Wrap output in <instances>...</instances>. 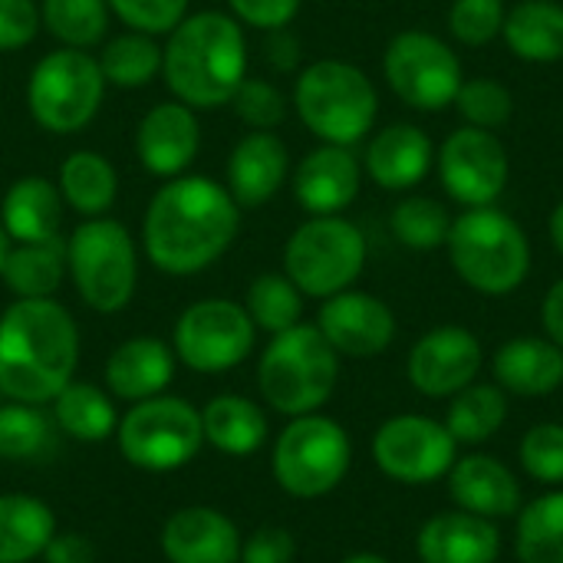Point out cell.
Here are the masks:
<instances>
[{"instance_id":"obj_1","label":"cell","mask_w":563,"mask_h":563,"mask_svg":"<svg viewBox=\"0 0 563 563\" xmlns=\"http://www.w3.org/2000/svg\"><path fill=\"white\" fill-rule=\"evenodd\" d=\"M238 231L241 208L224 185L205 175H178L148 198L142 247L162 274L191 277L218 264Z\"/></svg>"},{"instance_id":"obj_2","label":"cell","mask_w":563,"mask_h":563,"mask_svg":"<svg viewBox=\"0 0 563 563\" xmlns=\"http://www.w3.org/2000/svg\"><path fill=\"white\" fill-rule=\"evenodd\" d=\"M79 327L53 297L16 300L0 317V393L13 402H53L76 376Z\"/></svg>"},{"instance_id":"obj_3","label":"cell","mask_w":563,"mask_h":563,"mask_svg":"<svg viewBox=\"0 0 563 563\" xmlns=\"http://www.w3.org/2000/svg\"><path fill=\"white\" fill-rule=\"evenodd\" d=\"M162 76L172 96L191 109L231 106L247 79L244 26L221 10L185 16L162 46Z\"/></svg>"},{"instance_id":"obj_4","label":"cell","mask_w":563,"mask_h":563,"mask_svg":"<svg viewBox=\"0 0 563 563\" xmlns=\"http://www.w3.org/2000/svg\"><path fill=\"white\" fill-rule=\"evenodd\" d=\"M445 251L462 284L482 297H508L531 274L528 231L498 205L455 214Z\"/></svg>"},{"instance_id":"obj_5","label":"cell","mask_w":563,"mask_h":563,"mask_svg":"<svg viewBox=\"0 0 563 563\" xmlns=\"http://www.w3.org/2000/svg\"><path fill=\"white\" fill-rule=\"evenodd\" d=\"M340 379V353L317 323H297L271 336L257 363V389L280 416H310L323 409Z\"/></svg>"},{"instance_id":"obj_6","label":"cell","mask_w":563,"mask_h":563,"mask_svg":"<svg viewBox=\"0 0 563 563\" xmlns=\"http://www.w3.org/2000/svg\"><path fill=\"white\" fill-rule=\"evenodd\" d=\"M294 112L323 145L363 142L379 115L373 79L346 59H317L294 82Z\"/></svg>"},{"instance_id":"obj_7","label":"cell","mask_w":563,"mask_h":563,"mask_svg":"<svg viewBox=\"0 0 563 563\" xmlns=\"http://www.w3.org/2000/svg\"><path fill=\"white\" fill-rule=\"evenodd\" d=\"M66 277L89 310H125L139 284V251L129 228L109 214L82 218L66 238Z\"/></svg>"},{"instance_id":"obj_8","label":"cell","mask_w":563,"mask_h":563,"mask_svg":"<svg viewBox=\"0 0 563 563\" xmlns=\"http://www.w3.org/2000/svg\"><path fill=\"white\" fill-rule=\"evenodd\" d=\"M366 238L343 214L307 218L284 244V274L303 297L327 300L350 290L366 271Z\"/></svg>"},{"instance_id":"obj_9","label":"cell","mask_w":563,"mask_h":563,"mask_svg":"<svg viewBox=\"0 0 563 563\" xmlns=\"http://www.w3.org/2000/svg\"><path fill=\"white\" fill-rule=\"evenodd\" d=\"M106 96V76L89 49L59 46L26 79V109L43 132L73 135L86 129Z\"/></svg>"},{"instance_id":"obj_10","label":"cell","mask_w":563,"mask_h":563,"mask_svg":"<svg viewBox=\"0 0 563 563\" xmlns=\"http://www.w3.org/2000/svg\"><path fill=\"white\" fill-rule=\"evenodd\" d=\"M353 445L340 422L310 412L297 416L274 445V478L290 498H323L350 472Z\"/></svg>"},{"instance_id":"obj_11","label":"cell","mask_w":563,"mask_h":563,"mask_svg":"<svg viewBox=\"0 0 563 563\" xmlns=\"http://www.w3.org/2000/svg\"><path fill=\"white\" fill-rule=\"evenodd\" d=\"M119 452L142 472H175L188 465L205 445L201 412L175 396L135 402L115 429Z\"/></svg>"},{"instance_id":"obj_12","label":"cell","mask_w":563,"mask_h":563,"mask_svg":"<svg viewBox=\"0 0 563 563\" xmlns=\"http://www.w3.org/2000/svg\"><path fill=\"white\" fill-rule=\"evenodd\" d=\"M386 86L416 112H442L455 102L465 69L459 53L429 30H402L383 53Z\"/></svg>"},{"instance_id":"obj_13","label":"cell","mask_w":563,"mask_h":563,"mask_svg":"<svg viewBox=\"0 0 563 563\" xmlns=\"http://www.w3.org/2000/svg\"><path fill=\"white\" fill-rule=\"evenodd\" d=\"M257 327L247 310L224 297L191 303L172 333L175 360L195 373H228L244 363L254 350Z\"/></svg>"},{"instance_id":"obj_14","label":"cell","mask_w":563,"mask_h":563,"mask_svg":"<svg viewBox=\"0 0 563 563\" xmlns=\"http://www.w3.org/2000/svg\"><path fill=\"white\" fill-rule=\"evenodd\" d=\"M435 172L455 205L485 208L505 195L511 181V158L498 132L462 125L439 145Z\"/></svg>"},{"instance_id":"obj_15","label":"cell","mask_w":563,"mask_h":563,"mask_svg":"<svg viewBox=\"0 0 563 563\" xmlns=\"http://www.w3.org/2000/svg\"><path fill=\"white\" fill-rule=\"evenodd\" d=\"M459 459V442L429 416H396L383 422L373 435L376 468L402 485H432L452 472Z\"/></svg>"},{"instance_id":"obj_16","label":"cell","mask_w":563,"mask_h":563,"mask_svg":"<svg viewBox=\"0 0 563 563\" xmlns=\"http://www.w3.org/2000/svg\"><path fill=\"white\" fill-rule=\"evenodd\" d=\"M485 350L465 327L445 323L422 333L409 353V383L429 399H452L478 379Z\"/></svg>"},{"instance_id":"obj_17","label":"cell","mask_w":563,"mask_h":563,"mask_svg":"<svg viewBox=\"0 0 563 563\" xmlns=\"http://www.w3.org/2000/svg\"><path fill=\"white\" fill-rule=\"evenodd\" d=\"M317 330L340 356L369 360L393 346L396 340V313L386 300L366 290H343L323 300Z\"/></svg>"},{"instance_id":"obj_18","label":"cell","mask_w":563,"mask_h":563,"mask_svg":"<svg viewBox=\"0 0 563 563\" xmlns=\"http://www.w3.org/2000/svg\"><path fill=\"white\" fill-rule=\"evenodd\" d=\"M201 148V125L191 106L178 99L155 102L135 125V155L155 178H178Z\"/></svg>"},{"instance_id":"obj_19","label":"cell","mask_w":563,"mask_h":563,"mask_svg":"<svg viewBox=\"0 0 563 563\" xmlns=\"http://www.w3.org/2000/svg\"><path fill=\"white\" fill-rule=\"evenodd\" d=\"M297 205L313 214H343L363 188V158L350 145H323L307 152L290 175Z\"/></svg>"},{"instance_id":"obj_20","label":"cell","mask_w":563,"mask_h":563,"mask_svg":"<svg viewBox=\"0 0 563 563\" xmlns=\"http://www.w3.org/2000/svg\"><path fill=\"white\" fill-rule=\"evenodd\" d=\"M435 168V145L422 125L393 122L379 129L363 155V175L383 191H409Z\"/></svg>"},{"instance_id":"obj_21","label":"cell","mask_w":563,"mask_h":563,"mask_svg":"<svg viewBox=\"0 0 563 563\" xmlns=\"http://www.w3.org/2000/svg\"><path fill=\"white\" fill-rule=\"evenodd\" d=\"M228 181L224 188L238 201V208L267 205L290 178V152L274 132H247L234 142L228 155Z\"/></svg>"},{"instance_id":"obj_22","label":"cell","mask_w":563,"mask_h":563,"mask_svg":"<svg viewBox=\"0 0 563 563\" xmlns=\"http://www.w3.org/2000/svg\"><path fill=\"white\" fill-rule=\"evenodd\" d=\"M238 525L205 505L175 511L162 528V551L168 563H238L241 561Z\"/></svg>"},{"instance_id":"obj_23","label":"cell","mask_w":563,"mask_h":563,"mask_svg":"<svg viewBox=\"0 0 563 563\" xmlns=\"http://www.w3.org/2000/svg\"><path fill=\"white\" fill-rule=\"evenodd\" d=\"M416 551L422 563H498L501 534L495 521L468 511H442L419 528Z\"/></svg>"},{"instance_id":"obj_24","label":"cell","mask_w":563,"mask_h":563,"mask_svg":"<svg viewBox=\"0 0 563 563\" xmlns=\"http://www.w3.org/2000/svg\"><path fill=\"white\" fill-rule=\"evenodd\" d=\"M449 495L462 511L488 521L515 518L521 511V485L515 472L492 455L455 459L449 472Z\"/></svg>"},{"instance_id":"obj_25","label":"cell","mask_w":563,"mask_h":563,"mask_svg":"<svg viewBox=\"0 0 563 563\" xmlns=\"http://www.w3.org/2000/svg\"><path fill=\"white\" fill-rule=\"evenodd\" d=\"M175 379V350L155 336H132L119 343L106 363V386L125 402L155 399Z\"/></svg>"},{"instance_id":"obj_26","label":"cell","mask_w":563,"mask_h":563,"mask_svg":"<svg viewBox=\"0 0 563 563\" xmlns=\"http://www.w3.org/2000/svg\"><path fill=\"white\" fill-rule=\"evenodd\" d=\"M492 369L505 393L525 399L551 396L563 386V350L548 336H515L495 353Z\"/></svg>"},{"instance_id":"obj_27","label":"cell","mask_w":563,"mask_h":563,"mask_svg":"<svg viewBox=\"0 0 563 563\" xmlns=\"http://www.w3.org/2000/svg\"><path fill=\"white\" fill-rule=\"evenodd\" d=\"M63 195L43 175L16 178L0 198V224L13 244H40L59 238L63 224Z\"/></svg>"},{"instance_id":"obj_28","label":"cell","mask_w":563,"mask_h":563,"mask_svg":"<svg viewBox=\"0 0 563 563\" xmlns=\"http://www.w3.org/2000/svg\"><path fill=\"white\" fill-rule=\"evenodd\" d=\"M501 40L521 63H563V3L518 0L505 16Z\"/></svg>"},{"instance_id":"obj_29","label":"cell","mask_w":563,"mask_h":563,"mask_svg":"<svg viewBox=\"0 0 563 563\" xmlns=\"http://www.w3.org/2000/svg\"><path fill=\"white\" fill-rule=\"evenodd\" d=\"M59 195L63 205L73 208L79 218H102L119 195V175L112 162L92 148H79L63 158L59 165Z\"/></svg>"},{"instance_id":"obj_30","label":"cell","mask_w":563,"mask_h":563,"mask_svg":"<svg viewBox=\"0 0 563 563\" xmlns=\"http://www.w3.org/2000/svg\"><path fill=\"white\" fill-rule=\"evenodd\" d=\"M56 534V518L46 501L30 495H0V563L43 558Z\"/></svg>"},{"instance_id":"obj_31","label":"cell","mask_w":563,"mask_h":563,"mask_svg":"<svg viewBox=\"0 0 563 563\" xmlns=\"http://www.w3.org/2000/svg\"><path fill=\"white\" fill-rule=\"evenodd\" d=\"M0 277L16 300L53 297L66 280V241L53 238L40 244H10Z\"/></svg>"},{"instance_id":"obj_32","label":"cell","mask_w":563,"mask_h":563,"mask_svg":"<svg viewBox=\"0 0 563 563\" xmlns=\"http://www.w3.org/2000/svg\"><path fill=\"white\" fill-rule=\"evenodd\" d=\"M201 432L224 455H254L267 439V416L244 396H214L201 409Z\"/></svg>"},{"instance_id":"obj_33","label":"cell","mask_w":563,"mask_h":563,"mask_svg":"<svg viewBox=\"0 0 563 563\" xmlns=\"http://www.w3.org/2000/svg\"><path fill=\"white\" fill-rule=\"evenodd\" d=\"M508 419V396L495 383H472L452 396L445 429L455 435L459 445H482L501 432Z\"/></svg>"},{"instance_id":"obj_34","label":"cell","mask_w":563,"mask_h":563,"mask_svg":"<svg viewBox=\"0 0 563 563\" xmlns=\"http://www.w3.org/2000/svg\"><path fill=\"white\" fill-rule=\"evenodd\" d=\"M56 426L76 442H102L119 429V416L112 399L92 383H69L53 399Z\"/></svg>"},{"instance_id":"obj_35","label":"cell","mask_w":563,"mask_h":563,"mask_svg":"<svg viewBox=\"0 0 563 563\" xmlns=\"http://www.w3.org/2000/svg\"><path fill=\"white\" fill-rule=\"evenodd\" d=\"M96 59L106 76V86H115V89H145L162 73L158 40L148 33H139V30H125V33L106 40V46Z\"/></svg>"},{"instance_id":"obj_36","label":"cell","mask_w":563,"mask_h":563,"mask_svg":"<svg viewBox=\"0 0 563 563\" xmlns=\"http://www.w3.org/2000/svg\"><path fill=\"white\" fill-rule=\"evenodd\" d=\"M40 26L69 49H89L106 40V0H40Z\"/></svg>"},{"instance_id":"obj_37","label":"cell","mask_w":563,"mask_h":563,"mask_svg":"<svg viewBox=\"0 0 563 563\" xmlns=\"http://www.w3.org/2000/svg\"><path fill=\"white\" fill-rule=\"evenodd\" d=\"M518 561L563 563V492L541 495L518 511Z\"/></svg>"},{"instance_id":"obj_38","label":"cell","mask_w":563,"mask_h":563,"mask_svg":"<svg viewBox=\"0 0 563 563\" xmlns=\"http://www.w3.org/2000/svg\"><path fill=\"white\" fill-rule=\"evenodd\" d=\"M389 231L409 251H439L449 241L452 214L442 201L429 195H409L393 208Z\"/></svg>"},{"instance_id":"obj_39","label":"cell","mask_w":563,"mask_h":563,"mask_svg":"<svg viewBox=\"0 0 563 563\" xmlns=\"http://www.w3.org/2000/svg\"><path fill=\"white\" fill-rule=\"evenodd\" d=\"M244 310L257 330L277 336V333L303 323L300 320L303 317V294L297 290V284L287 274H261L247 287Z\"/></svg>"},{"instance_id":"obj_40","label":"cell","mask_w":563,"mask_h":563,"mask_svg":"<svg viewBox=\"0 0 563 563\" xmlns=\"http://www.w3.org/2000/svg\"><path fill=\"white\" fill-rule=\"evenodd\" d=\"M452 106L459 109V115L465 119V125L498 132L515 115V92L501 79L475 76V79H465L462 82V89H459V96H455Z\"/></svg>"},{"instance_id":"obj_41","label":"cell","mask_w":563,"mask_h":563,"mask_svg":"<svg viewBox=\"0 0 563 563\" xmlns=\"http://www.w3.org/2000/svg\"><path fill=\"white\" fill-rule=\"evenodd\" d=\"M46 445H49V422L36 406L13 402V399L0 406V459L26 462L43 455Z\"/></svg>"},{"instance_id":"obj_42","label":"cell","mask_w":563,"mask_h":563,"mask_svg":"<svg viewBox=\"0 0 563 563\" xmlns=\"http://www.w3.org/2000/svg\"><path fill=\"white\" fill-rule=\"evenodd\" d=\"M508 7L505 0H452L449 33L462 46H485L501 36Z\"/></svg>"},{"instance_id":"obj_43","label":"cell","mask_w":563,"mask_h":563,"mask_svg":"<svg viewBox=\"0 0 563 563\" xmlns=\"http://www.w3.org/2000/svg\"><path fill=\"white\" fill-rule=\"evenodd\" d=\"M231 109L244 125H251L257 132H274L287 119V96L271 79L247 76L238 86V92L231 99Z\"/></svg>"},{"instance_id":"obj_44","label":"cell","mask_w":563,"mask_h":563,"mask_svg":"<svg viewBox=\"0 0 563 563\" xmlns=\"http://www.w3.org/2000/svg\"><path fill=\"white\" fill-rule=\"evenodd\" d=\"M521 465L541 485H563V426L541 422L521 439Z\"/></svg>"},{"instance_id":"obj_45","label":"cell","mask_w":563,"mask_h":563,"mask_svg":"<svg viewBox=\"0 0 563 563\" xmlns=\"http://www.w3.org/2000/svg\"><path fill=\"white\" fill-rule=\"evenodd\" d=\"M106 3L129 30L148 36H168L188 16L191 0H106Z\"/></svg>"},{"instance_id":"obj_46","label":"cell","mask_w":563,"mask_h":563,"mask_svg":"<svg viewBox=\"0 0 563 563\" xmlns=\"http://www.w3.org/2000/svg\"><path fill=\"white\" fill-rule=\"evenodd\" d=\"M40 33L36 0H0V53L23 49Z\"/></svg>"},{"instance_id":"obj_47","label":"cell","mask_w":563,"mask_h":563,"mask_svg":"<svg viewBox=\"0 0 563 563\" xmlns=\"http://www.w3.org/2000/svg\"><path fill=\"white\" fill-rule=\"evenodd\" d=\"M228 13L241 26L271 33L294 23V16L300 13V0H228Z\"/></svg>"},{"instance_id":"obj_48","label":"cell","mask_w":563,"mask_h":563,"mask_svg":"<svg viewBox=\"0 0 563 563\" xmlns=\"http://www.w3.org/2000/svg\"><path fill=\"white\" fill-rule=\"evenodd\" d=\"M297 558V541L287 528H257L244 544H241V563H294Z\"/></svg>"},{"instance_id":"obj_49","label":"cell","mask_w":563,"mask_h":563,"mask_svg":"<svg viewBox=\"0 0 563 563\" xmlns=\"http://www.w3.org/2000/svg\"><path fill=\"white\" fill-rule=\"evenodd\" d=\"M43 563H96V548L86 534H53Z\"/></svg>"},{"instance_id":"obj_50","label":"cell","mask_w":563,"mask_h":563,"mask_svg":"<svg viewBox=\"0 0 563 563\" xmlns=\"http://www.w3.org/2000/svg\"><path fill=\"white\" fill-rule=\"evenodd\" d=\"M264 49H267V53H264L267 63H271L277 73H290V69L300 66V40H297L287 26H284V30H271Z\"/></svg>"},{"instance_id":"obj_51","label":"cell","mask_w":563,"mask_h":563,"mask_svg":"<svg viewBox=\"0 0 563 563\" xmlns=\"http://www.w3.org/2000/svg\"><path fill=\"white\" fill-rule=\"evenodd\" d=\"M541 323L551 343H558L563 350V277L558 284H551V290L544 294L541 303Z\"/></svg>"},{"instance_id":"obj_52","label":"cell","mask_w":563,"mask_h":563,"mask_svg":"<svg viewBox=\"0 0 563 563\" xmlns=\"http://www.w3.org/2000/svg\"><path fill=\"white\" fill-rule=\"evenodd\" d=\"M548 231H551V244L558 247V254L563 257V201L554 205L551 211V221H548Z\"/></svg>"},{"instance_id":"obj_53","label":"cell","mask_w":563,"mask_h":563,"mask_svg":"<svg viewBox=\"0 0 563 563\" xmlns=\"http://www.w3.org/2000/svg\"><path fill=\"white\" fill-rule=\"evenodd\" d=\"M10 234L3 231V224H0V271H3V261H7V254H10Z\"/></svg>"},{"instance_id":"obj_54","label":"cell","mask_w":563,"mask_h":563,"mask_svg":"<svg viewBox=\"0 0 563 563\" xmlns=\"http://www.w3.org/2000/svg\"><path fill=\"white\" fill-rule=\"evenodd\" d=\"M343 563H389L386 558H379V554H353V558H346Z\"/></svg>"}]
</instances>
